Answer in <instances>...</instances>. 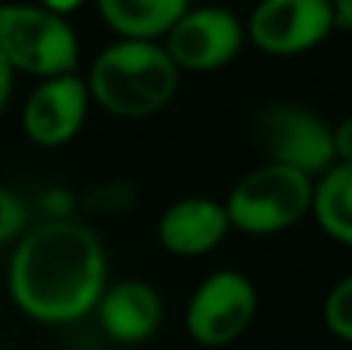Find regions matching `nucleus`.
<instances>
[{"label":"nucleus","instance_id":"nucleus-2","mask_svg":"<svg viewBox=\"0 0 352 350\" xmlns=\"http://www.w3.org/2000/svg\"><path fill=\"white\" fill-rule=\"evenodd\" d=\"M179 68L161 41L118 37L93 59L87 72L90 99L118 118H148L173 103L179 90Z\"/></svg>","mask_w":352,"mask_h":350},{"label":"nucleus","instance_id":"nucleus-8","mask_svg":"<svg viewBox=\"0 0 352 350\" xmlns=\"http://www.w3.org/2000/svg\"><path fill=\"white\" fill-rule=\"evenodd\" d=\"M337 28L331 0H260L244 19L248 41L263 56L291 59L322 47Z\"/></svg>","mask_w":352,"mask_h":350},{"label":"nucleus","instance_id":"nucleus-18","mask_svg":"<svg viewBox=\"0 0 352 350\" xmlns=\"http://www.w3.org/2000/svg\"><path fill=\"white\" fill-rule=\"evenodd\" d=\"M12 84H16V72H12L10 59L3 56V50H0V112L6 109V103H10L12 96Z\"/></svg>","mask_w":352,"mask_h":350},{"label":"nucleus","instance_id":"nucleus-17","mask_svg":"<svg viewBox=\"0 0 352 350\" xmlns=\"http://www.w3.org/2000/svg\"><path fill=\"white\" fill-rule=\"evenodd\" d=\"M331 143H334V165H352V115L331 124Z\"/></svg>","mask_w":352,"mask_h":350},{"label":"nucleus","instance_id":"nucleus-11","mask_svg":"<svg viewBox=\"0 0 352 350\" xmlns=\"http://www.w3.org/2000/svg\"><path fill=\"white\" fill-rule=\"evenodd\" d=\"M96 316L102 332L118 344H142L164 322V301L152 282L142 279H121L105 285L96 304Z\"/></svg>","mask_w":352,"mask_h":350},{"label":"nucleus","instance_id":"nucleus-16","mask_svg":"<svg viewBox=\"0 0 352 350\" xmlns=\"http://www.w3.org/2000/svg\"><path fill=\"white\" fill-rule=\"evenodd\" d=\"M133 202H136L133 189H130L127 183H121V180L93 186L90 196H87V205H90L93 211H99V214H118V211H127Z\"/></svg>","mask_w":352,"mask_h":350},{"label":"nucleus","instance_id":"nucleus-6","mask_svg":"<svg viewBox=\"0 0 352 350\" xmlns=\"http://www.w3.org/2000/svg\"><path fill=\"white\" fill-rule=\"evenodd\" d=\"M260 295L241 270H213L198 282L186 304V332L195 344L219 350L250 329Z\"/></svg>","mask_w":352,"mask_h":350},{"label":"nucleus","instance_id":"nucleus-19","mask_svg":"<svg viewBox=\"0 0 352 350\" xmlns=\"http://www.w3.org/2000/svg\"><path fill=\"white\" fill-rule=\"evenodd\" d=\"M331 6H334V22H337V28L352 31V0H331Z\"/></svg>","mask_w":352,"mask_h":350},{"label":"nucleus","instance_id":"nucleus-13","mask_svg":"<svg viewBox=\"0 0 352 350\" xmlns=\"http://www.w3.org/2000/svg\"><path fill=\"white\" fill-rule=\"evenodd\" d=\"M309 217L324 236L352 248V165H334L316 177Z\"/></svg>","mask_w":352,"mask_h":350},{"label":"nucleus","instance_id":"nucleus-14","mask_svg":"<svg viewBox=\"0 0 352 350\" xmlns=\"http://www.w3.org/2000/svg\"><path fill=\"white\" fill-rule=\"evenodd\" d=\"M322 322L334 338L352 344V273L343 276L337 285H331V291L324 295Z\"/></svg>","mask_w":352,"mask_h":350},{"label":"nucleus","instance_id":"nucleus-5","mask_svg":"<svg viewBox=\"0 0 352 350\" xmlns=\"http://www.w3.org/2000/svg\"><path fill=\"white\" fill-rule=\"evenodd\" d=\"M254 143L260 146L263 161L294 167L312 180L334 167L331 121L306 105L272 103L260 109L254 118Z\"/></svg>","mask_w":352,"mask_h":350},{"label":"nucleus","instance_id":"nucleus-20","mask_svg":"<svg viewBox=\"0 0 352 350\" xmlns=\"http://www.w3.org/2000/svg\"><path fill=\"white\" fill-rule=\"evenodd\" d=\"M37 3H41L43 10H50V12H59V16H68V12L80 10V6H84L87 0H37Z\"/></svg>","mask_w":352,"mask_h":350},{"label":"nucleus","instance_id":"nucleus-3","mask_svg":"<svg viewBox=\"0 0 352 350\" xmlns=\"http://www.w3.org/2000/svg\"><path fill=\"white\" fill-rule=\"evenodd\" d=\"M316 180L285 165L260 161L232 183L223 198L232 229L244 236H275L312 214Z\"/></svg>","mask_w":352,"mask_h":350},{"label":"nucleus","instance_id":"nucleus-9","mask_svg":"<svg viewBox=\"0 0 352 350\" xmlns=\"http://www.w3.org/2000/svg\"><path fill=\"white\" fill-rule=\"evenodd\" d=\"M90 90L87 81L78 74H59L47 78L31 90L22 109V127L31 143L43 149L65 146L80 134L90 112Z\"/></svg>","mask_w":352,"mask_h":350},{"label":"nucleus","instance_id":"nucleus-7","mask_svg":"<svg viewBox=\"0 0 352 350\" xmlns=\"http://www.w3.org/2000/svg\"><path fill=\"white\" fill-rule=\"evenodd\" d=\"M161 43L179 74H207L238 59L241 47L248 43V31L244 19H238L226 6H188L161 37Z\"/></svg>","mask_w":352,"mask_h":350},{"label":"nucleus","instance_id":"nucleus-10","mask_svg":"<svg viewBox=\"0 0 352 350\" xmlns=\"http://www.w3.org/2000/svg\"><path fill=\"white\" fill-rule=\"evenodd\" d=\"M232 233L226 205L207 196H186L167 205L158 220V242L173 258H204Z\"/></svg>","mask_w":352,"mask_h":350},{"label":"nucleus","instance_id":"nucleus-4","mask_svg":"<svg viewBox=\"0 0 352 350\" xmlns=\"http://www.w3.org/2000/svg\"><path fill=\"white\" fill-rule=\"evenodd\" d=\"M0 50L12 72L37 81L78 74L80 43L65 16L41 3H0Z\"/></svg>","mask_w":352,"mask_h":350},{"label":"nucleus","instance_id":"nucleus-12","mask_svg":"<svg viewBox=\"0 0 352 350\" xmlns=\"http://www.w3.org/2000/svg\"><path fill=\"white\" fill-rule=\"evenodd\" d=\"M102 22L118 37L161 41L192 0H96Z\"/></svg>","mask_w":352,"mask_h":350},{"label":"nucleus","instance_id":"nucleus-1","mask_svg":"<svg viewBox=\"0 0 352 350\" xmlns=\"http://www.w3.org/2000/svg\"><path fill=\"white\" fill-rule=\"evenodd\" d=\"M10 298L25 316L65 326L93 313L109 285V260L96 229L50 217L19 239L10 258Z\"/></svg>","mask_w":352,"mask_h":350},{"label":"nucleus","instance_id":"nucleus-15","mask_svg":"<svg viewBox=\"0 0 352 350\" xmlns=\"http://www.w3.org/2000/svg\"><path fill=\"white\" fill-rule=\"evenodd\" d=\"M28 233V211H25L22 198L0 186V245L16 242Z\"/></svg>","mask_w":352,"mask_h":350}]
</instances>
